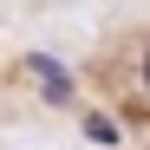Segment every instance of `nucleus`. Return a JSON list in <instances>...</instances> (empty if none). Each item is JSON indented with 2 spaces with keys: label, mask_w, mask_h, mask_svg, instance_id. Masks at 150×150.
I'll return each mask as SVG.
<instances>
[{
  "label": "nucleus",
  "mask_w": 150,
  "mask_h": 150,
  "mask_svg": "<svg viewBox=\"0 0 150 150\" xmlns=\"http://www.w3.org/2000/svg\"><path fill=\"white\" fill-rule=\"evenodd\" d=\"M144 91H150V52H144Z\"/></svg>",
  "instance_id": "f257e3e1"
}]
</instances>
